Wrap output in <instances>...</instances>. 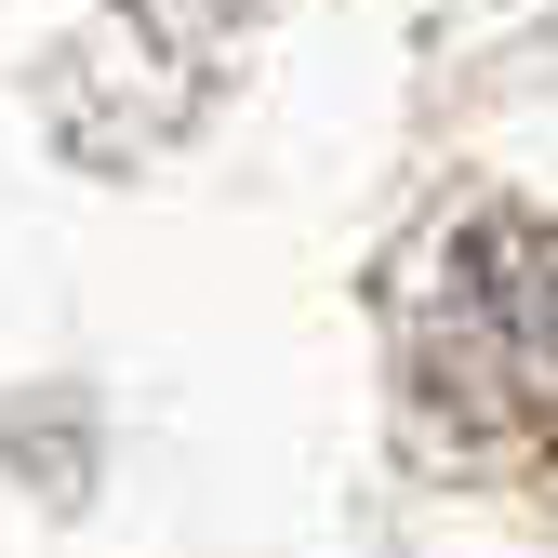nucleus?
I'll return each instance as SVG.
<instances>
[{
  "label": "nucleus",
  "instance_id": "obj_1",
  "mask_svg": "<svg viewBox=\"0 0 558 558\" xmlns=\"http://www.w3.org/2000/svg\"><path fill=\"white\" fill-rule=\"evenodd\" d=\"M399 373L478 452L558 439V227L452 214L399 279Z\"/></svg>",
  "mask_w": 558,
  "mask_h": 558
},
{
  "label": "nucleus",
  "instance_id": "obj_2",
  "mask_svg": "<svg viewBox=\"0 0 558 558\" xmlns=\"http://www.w3.org/2000/svg\"><path fill=\"white\" fill-rule=\"evenodd\" d=\"M133 14H173V27H186V14H199V0H133Z\"/></svg>",
  "mask_w": 558,
  "mask_h": 558
}]
</instances>
